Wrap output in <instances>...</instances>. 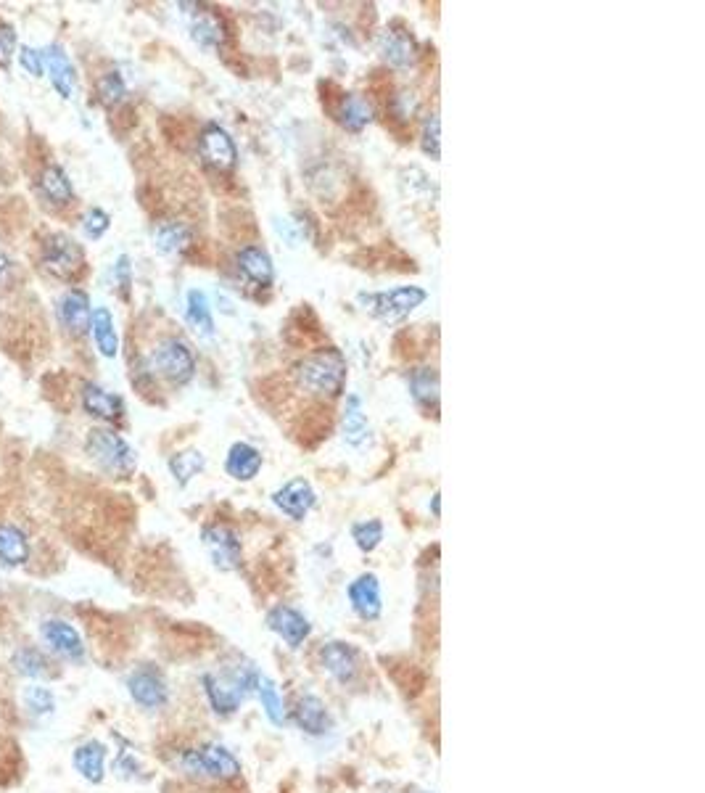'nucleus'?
Listing matches in <instances>:
<instances>
[{"instance_id": "4468645a", "label": "nucleus", "mask_w": 705, "mask_h": 793, "mask_svg": "<svg viewBox=\"0 0 705 793\" xmlns=\"http://www.w3.org/2000/svg\"><path fill=\"white\" fill-rule=\"evenodd\" d=\"M352 611L360 616L362 622H375L383 614V593H381V579L375 577L373 571H365L357 579L349 582L346 587Z\"/></svg>"}, {"instance_id": "a19ab883", "label": "nucleus", "mask_w": 705, "mask_h": 793, "mask_svg": "<svg viewBox=\"0 0 705 793\" xmlns=\"http://www.w3.org/2000/svg\"><path fill=\"white\" fill-rule=\"evenodd\" d=\"M16 59H19V67L27 72L30 77H43L45 67H43V53L32 48V45H22L16 48Z\"/></svg>"}, {"instance_id": "72a5a7b5", "label": "nucleus", "mask_w": 705, "mask_h": 793, "mask_svg": "<svg viewBox=\"0 0 705 793\" xmlns=\"http://www.w3.org/2000/svg\"><path fill=\"white\" fill-rule=\"evenodd\" d=\"M167 466L169 474L175 476V482L180 487H188L206 468V455L201 450H183V453L172 455Z\"/></svg>"}, {"instance_id": "de8ad7c7", "label": "nucleus", "mask_w": 705, "mask_h": 793, "mask_svg": "<svg viewBox=\"0 0 705 793\" xmlns=\"http://www.w3.org/2000/svg\"><path fill=\"white\" fill-rule=\"evenodd\" d=\"M431 508H434V516H439V492H434V500H431Z\"/></svg>"}, {"instance_id": "6ab92c4d", "label": "nucleus", "mask_w": 705, "mask_h": 793, "mask_svg": "<svg viewBox=\"0 0 705 793\" xmlns=\"http://www.w3.org/2000/svg\"><path fill=\"white\" fill-rule=\"evenodd\" d=\"M59 320L61 326L67 328L69 334L82 336L85 331H90V315H93V307H90V297L82 289H69L64 297L59 299Z\"/></svg>"}, {"instance_id": "7c9ffc66", "label": "nucleus", "mask_w": 705, "mask_h": 793, "mask_svg": "<svg viewBox=\"0 0 705 793\" xmlns=\"http://www.w3.org/2000/svg\"><path fill=\"white\" fill-rule=\"evenodd\" d=\"M185 320L201 336H214L212 304L201 289H191L185 297Z\"/></svg>"}, {"instance_id": "f3484780", "label": "nucleus", "mask_w": 705, "mask_h": 793, "mask_svg": "<svg viewBox=\"0 0 705 793\" xmlns=\"http://www.w3.org/2000/svg\"><path fill=\"white\" fill-rule=\"evenodd\" d=\"M378 53L394 69H410L418 61V43L407 30H383L378 35Z\"/></svg>"}, {"instance_id": "1a4fd4ad", "label": "nucleus", "mask_w": 705, "mask_h": 793, "mask_svg": "<svg viewBox=\"0 0 705 793\" xmlns=\"http://www.w3.org/2000/svg\"><path fill=\"white\" fill-rule=\"evenodd\" d=\"M199 156L201 162L214 172H230L235 170L238 164V149H235V141L230 138V133L217 122H209V125L201 130L199 135Z\"/></svg>"}, {"instance_id": "c85d7f7f", "label": "nucleus", "mask_w": 705, "mask_h": 793, "mask_svg": "<svg viewBox=\"0 0 705 793\" xmlns=\"http://www.w3.org/2000/svg\"><path fill=\"white\" fill-rule=\"evenodd\" d=\"M37 186H40V193L51 201L53 207H67V204H72L74 201L72 180H69L67 172L61 170V167H56V164H51V167H45V170L40 172Z\"/></svg>"}, {"instance_id": "7ed1b4c3", "label": "nucleus", "mask_w": 705, "mask_h": 793, "mask_svg": "<svg viewBox=\"0 0 705 793\" xmlns=\"http://www.w3.org/2000/svg\"><path fill=\"white\" fill-rule=\"evenodd\" d=\"M180 767L188 772L191 778L201 780H235L241 778V762L235 759L228 746L217 741L201 743L199 749H188L180 754Z\"/></svg>"}, {"instance_id": "c756f323", "label": "nucleus", "mask_w": 705, "mask_h": 793, "mask_svg": "<svg viewBox=\"0 0 705 793\" xmlns=\"http://www.w3.org/2000/svg\"><path fill=\"white\" fill-rule=\"evenodd\" d=\"M30 558V540L14 524H0V564L22 566Z\"/></svg>"}, {"instance_id": "e433bc0d", "label": "nucleus", "mask_w": 705, "mask_h": 793, "mask_svg": "<svg viewBox=\"0 0 705 793\" xmlns=\"http://www.w3.org/2000/svg\"><path fill=\"white\" fill-rule=\"evenodd\" d=\"M352 540L362 553H373V550L383 542V521L378 519L357 521L352 527Z\"/></svg>"}, {"instance_id": "37998d69", "label": "nucleus", "mask_w": 705, "mask_h": 793, "mask_svg": "<svg viewBox=\"0 0 705 793\" xmlns=\"http://www.w3.org/2000/svg\"><path fill=\"white\" fill-rule=\"evenodd\" d=\"M16 56V32L14 27L0 22V64H8V61Z\"/></svg>"}, {"instance_id": "412c9836", "label": "nucleus", "mask_w": 705, "mask_h": 793, "mask_svg": "<svg viewBox=\"0 0 705 793\" xmlns=\"http://www.w3.org/2000/svg\"><path fill=\"white\" fill-rule=\"evenodd\" d=\"M370 421L362 410V397L360 394H346L344 413H341V439L349 447H365L370 442Z\"/></svg>"}, {"instance_id": "39448f33", "label": "nucleus", "mask_w": 705, "mask_h": 793, "mask_svg": "<svg viewBox=\"0 0 705 793\" xmlns=\"http://www.w3.org/2000/svg\"><path fill=\"white\" fill-rule=\"evenodd\" d=\"M357 299H360L362 310L370 312L381 323H399V320L410 318L412 312L426 302L428 291L420 286H397V289L378 291V294L362 291Z\"/></svg>"}, {"instance_id": "a878e982", "label": "nucleus", "mask_w": 705, "mask_h": 793, "mask_svg": "<svg viewBox=\"0 0 705 793\" xmlns=\"http://www.w3.org/2000/svg\"><path fill=\"white\" fill-rule=\"evenodd\" d=\"M191 244H193L191 225L180 223V220H164V223H159L154 228L156 252L164 254V257L183 254Z\"/></svg>"}, {"instance_id": "0eeeda50", "label": "nucleus", "mask_w": 705, "mask_h": 793, "mask_svg": "<svg viewBox=\"0 0 705 793\" xmlns=\"http://www.w3.org/2000/svg\"><path fill=\"white\" fill-rule=\"evenodd\" d=\"M43 267L56 278H74L85 267V249L67 233H51L43 241Z\"/></svg>"}, {"instance_id": "2f4dec72", "label": "nucleus", "mask_w": 705, "mask_h": 793, "mask_svg": "<svg viewBox=\"0 0 705 793\" xmlns=\"http://www.w3.org/2000/svg\"><path fill=\"white\" fill-rule=\"evenodd\" d=\"M191 38L201 45V48H220L225 43V24L217 14H209V11H196L191 22Z\"/></svg>"}, {"instance_id": "4be33fe9", "label": "nucleus", "mask_w": 705, "mask_h": 793, "mask_svg": "<svg viewBox=\"0 0 705 793\" xmlns=\"http://www.w3.org/2000/svg\"><path fill=\"white\" fill-rule=\"evenodd\" d=\"M294 722L307 735H325L331 730V712L323 704V698L304 693L294 706Z\"/></svg>"}, {"instance_id": "dca6fc26", "label": "nucleus", "mask_w": 705, "mask_h": 793, "mask_svg": "<svg viewBox=\"0 0 705 793\" xmlns=\"http://www.w3.org/2000/svg\"><path fill=\"white\" fill-rule=\"evenodd\" d=\"M40 635L48 643L56 656L67 661H82L85 659V643H82L80 632L74 630L72 624L64 622V619H48V622L40 624Z\"/></svg>"}, {"instance_id": "a211bd4d", "label": "nucleus", "mask_w": 705, "mask_h": 793, "mask_svg": "<svg viewBox=\"0 0 705 793\" xmlns=\"http://www.w3.org/2000/svg\"><path fill=\"white\" fill-rule=\"evenodd\" d=\"M40 53H43V67L51 77L53 88L59 90L61 98H72L74 85H77V69H74L69 53L59 43L45 45Z\"/></svg>"}, {"instance_id": "423d86ee", "label": "nucleus", "mask_w": 705, "mask_h": 793, "mask_svg": "<svg viewBox=\"0 0 705 793\" xmlns=\"http://www.w3.org/2000/svg\"><path fill=\"white\" fill-rule=\"evenodd\" d=\"M151 368L169 384L185 386L196 376V355L185 339L167 336L156 344L154 355H151Z\"/></svg>"}, {"instance_id": "f8f14e48", "label": "nucleus", "mask_w": 705, "mask_h": 793, "mask_svg": "<svg viewBox=\"0 0 705 793\" xmlns=\"http://www.w3.org/2000/svg\"><path fill=\"white\" fill-rule=\"evenodd\" d=\"M235 270L251 289H272L275 283V265L265 246L249 244L235 254Z\"/></svg>"}, {"instance_id": "b1692460", "label": "nucleus", "mask_w": 705, "mask_h": 793, "mask_svg": "<svg viewBox=\"0 0 705 793\" xmlns=\"http://www.w3.org/2000/svg\"><path fill=\"white\" fill-rule=\"evenodd\" d=\"M262 463H265V458L257 447L249 445V442H235L228 450V458H225V471L235 482H251L262 471Z\"/></svg>"}, {"instance_id": "bb28decb", "label": "nucleus", "mask_w": 705, "mask_h": 793, "mask_svg": "<svg viewBox=\"0 0 705 793\" xmlns=\"http://www.w3.org/2000/svg\"><path fill=\"white\" fill-rule=\"evenodd\" d=\"M74 770L90 783H101L106 772V746L101 741H88L77 746L72 754Z\"/></svg>"}, {"instance_id": "393cba45", "label": "nucleus", "mask_w": 705, "mask_h": 793, "mask_svg": "<svg viewBox=\"0 0 705 793\" xmlns=\"http://www.w3.org/2000/svg\"><path fill=\"white\" fill-rule=\"evenodd\" d=\"M407 386H410V397L415 400V405L423 410H439V371L431 365L415 368L407 376Z\"/></svg>"}, {"instance_id": "f257e3e1", "label": "nucleus", "mask_w": 705, "mask_h": 793, "mask_svg": "<svg viewBox=\"0 0 705 793\" xmlns=\"http://www.w3.org/2000/svg\"><path fill=\"white\" fill-rule=\"evenodd\" d=\"M346 376H349L346 357L333 347L317 349V352L304 357L296 368V381L304 392L328 397V400H336L344 394Z\"/></svg>"}, {"instance_id": "79ce46f5", "label": "nucleus", "mask_w": 705, "mask_h": 793, "mask_svg": "<svg viewBox=\"0 0 705 793\" xmlns=\"http://www.w3.org/2000/svg\"><path fill=\"white\" fill-rule=\"evenodd\" d=\"M111 275H114L119 291L127 297V294H130V286H133V260H130L127 254L117 257V262L111 267Z\"/></svg>"}, {"instance_id": "58836bf2", "label": "nucleus", "mask_w": 705, "mask_h": 793, "mask_svg": "<svg viewBox=\"0 0 705 793\" xmlns=\"http://www.w3.org/2000/svg\"><path fill=\"white\" fill-rule=\"evenodd\" d=\"M439 130H441L439 114L436 112L426 114V119H423V130H420V149H423V154L426 156H431L434 162H439L441 156Z\"/></svg>"}, {"instance_id": "4c0bfd02", "label": "nucleus", "mask_w": 705, "mask_h": 793, "mask_svg": "<svg viewBox=\"0 0 705 793\" xmlns=\"http://www.w3.org/2000/svg\"><path fill=\"white\" fill-rule=\"evenodd\" d=\"M24 704H27V709L35 717H51L56 712V696L45 685H30V688L24 690Z\"/></svg>"}, {"instance_id": "ea45409f", "label": "nucleus", "mask_w": 705, "mask_h": 793, "mask_svg": "<svg viewBox=\"0 0 705 793\" xmlns=\"http://www.w3.org/2000/svg\"><path fill=\"white\" fill-rule=\"evenodd\" d=\"M111 228V217L103 212V209L93 207L85 212L82 217V233L90 238V241H98V238L106 236V230Z\"/></svg>"}, {"instance_id": "49530a36", "label": "nucleus", "mask_w": 705, "mask_h": 793, "mask_svg": "<svg viewBox=\"0 0 705 793\" xmlns=\"http://www.w3.org/2000/svg\"><path fill=\"white\" fill-rule=\"evenodd\" d=\"M11 267H14V265H11V260H8V254L3 252V249H0V283L6 281L8 273H11Z\"/></svg>"}, {"instance_id": "20e7f679", "label": "nucleus", "mask_w": 705, "mask_h": 793, "mask_svg": "<svg viewBox=\"0 0 705 793\" xmlns=\"http://www.w3.org/2000/svg\"><path fill=\"white\" fill-rule=\"evenodd\" d=\"M90 460L101 471L111 476H130L138 466V455L125 437H119L114 429H93L85 442Z\"/></svg>"}, {"instance_id": "6e6552de", "label": "nucleus", "mask_w": 705, "mask_h": 793, "mask_svg": "<svg viewBox=\"0 0 705 793\" xmlns=\"http://www.w3.org/2000/svg\"><path fill=\"white\" fill-rule=\"evenodd\" d=\"M201 542H204L212 564L220 571H235L241 566L243 545L233 527H228V524H206L201 529Z\"/></svg>"}, {"instance_id": "9d476101", "label": "nucleus", "mask_w": 705, "mask_h": 793, "mask_svg": "<svg viewBox=\"0 0 705 793\" xmlns=\"http://www.w3.org/2000/svg\"><path fill=\"white\" fill-rule=\"evenodd\" d=\"M127 690H130V698L135 704L148 709V712H156L167 706L169 701V685L167 680L162 677V672L154 667H138L130 672L127 677Z\"/></svg>"}, {"instance_id": "aec40b11", "label": "nucleus", "mask_w": 705, "mask_h": 793, "mask_svg": "<svg viewBox=\"0 0 705 793\" xmlns=\"http://www.w3.org/2000/svg\"><path fill=\"white\" fill-rule=\"evenodd\" d=\"M82 408L85 413L98 421L117 423L125 416V400L114 392H106L98 384H85L82 386Z\"/></svg>"}, {"instance_id": "a18cd8bd", "label": "nucleus", "mask_w": 705, "mask_h": 793, "mask_svg": "<svg viewBox=\"0 0 705 793\" xmlns=\"http://www.w3.org/2000/svg\"><path fill=\"white\" fill-rule=\"evenodd\" d=\"M138 770V762H135L133 754H127V751H122L117 759V772L119 775H133V772Z\"/></svg>"}, {"instance_id": "ddd939ff", "label": "nucleus", "mask_w": 705, "mask_h": 793, "mask_svg": "<svg viewBox=\"0 0 705 793\" xmlns=\"http://www.w3.org/2000/svg\"><path fill=\"white\" fill-rule=\"evenodd\" d=\"M320 667L338 685H352L357 675H360V656L349 643L331 640V643H323V648H320Z\"/></svg>"}, {"instance_id": "cd10ccee", "label": "nucleus", "mask_w": 705, "mask_h": 793, "mask_svg": "<svg viewBox=\"0 0 705 793\" xmlns=\"http://www.w3.org/2000/svg\"><path fill=\"white\" fill-rule=\"evenodd\" d=\"M90 331H93L98 352H101L103 357L114 360V357L119 355V334L109 307H96V310H93V315H90Z\"/></svg>"}, {"instance_id": "f03ea898", "label": "nucleus", "mask_w": 705, "mask_h": 793, "mask_svg": "<svg viewBox=\"0 0 705 793\" xmlns=\"http://www.w3.org/2000/svg\"><path fill=\"white\" fill-rule=\"evenodd\" d=\"M259 672L254 669V664H235V667L225 669L220 675H204V693L209 698V704L217 714L230 717L243 706V701L257 693Z\"/></svg>"}, {"instance_id": "f704fd0d", "label": "nucleus", "mask_w": 705, "mask_h": 793, "mask_svg": "<svg viewBox=\"0 0 705 793\" xmlns=\"http://www.w3.org/2000/svg\"><path fill=\"white\" fill-rule=\"evenodd\" d=\"M14 669L22 677H43L48 672V659L43 656V651H37L35 645H24L14 653L11 659Z\"/></svg>"}, {"instance_id": "c03bdc74", "label": "nucleus", "mask_w": 705, "mask_h": 793, "mask_svg": "<svg viewBox=\"0 0 705 793\" xmlns=\"http://www.w3.org/2000/svg\"><path fill=\"white\" fill-rule=\"evenodd\" d=\"M415 112H418V98H415V93L404 90V93L394 96V114H397L399 119H412L415 117Z\"/></svg>"}, {"instance_id": "5701e85b", "label": "nucleus", "mask_w": 705, "mask_h": 793, "mask_svg": "<svg viewBox=\"0 0 705 793\" xmlns=\"http://www.w3.org/2000/svg\"><path fill=\"white\" fill-rule=\"evenodd\" d=\"M373 117H375L373 104H370L362 93H344L341 101H338L336 119L346 133H354V135L362 133V130L373 122Z\"/></svg>"}, {"instance_id": "c9c22d12", "label": "nucleus", "mask_w": 705, "mask_h": 793, "mask_svg": "<svg viewBox=\"0 0 705 793\" xmlns=\"http://www.w3.org/2000/svg\"><path fill=\"white\" fill-rule=\"evenodd\" d=\"M96 93H98V101L111 109V106H117L125 101L127 85H125V80H122V75H119L117 69H114V72H106V75L98 77Z\"/></svg>"}, {"instance_id": "9b49d317", "label": "nucleus", "mask_w": 705, "mask_h": 793, "mask_svg": "<svg viewBox=\"0 0 705 793\" xmlns=\"http://www.w3.org/2000/svg\"><path fill=\"white\" fill-rule=\"evenodd\" d=\"M272 505L291 521H304L317 505V492L309 479L296 476V479L283 484L280 490L272 492Z\"/></svg>"}, {"instance_id": "2eb2a0df", "label": "nucleus", "mask_w": 705, "mask_h": 793, "mask_svg": "<svg viewBox=\"0 0 705 793\" xmlns=\"http://www.w3.org/2000/svg\"><path fill=\"white\" fill-rule=\"evenodd\" d=\"M267 627H270V630L275 632L288 648H302L304 640H307L309 632H312V624H309L307 616H304L299 608L286 606V603L270 608V614H267Z\"/></svg>"}, {"instance_id": "473e14b6", "label": "nucleus", "mask_w": 705, "mask_h": 793, "mask_svg": "<svg viewBox=\"0 0 705 793\" xmlns=\"http://www.w3.org/2000/svg\"><path fill=\"white\" fill-rule=\"evenodd\" d=\"M257 698L262 709H265L267 719H270L275 727H283L288 722V709H286V698L280 693V688L270 677H259L257 682Z\"/></svg>"}]
</instances>
